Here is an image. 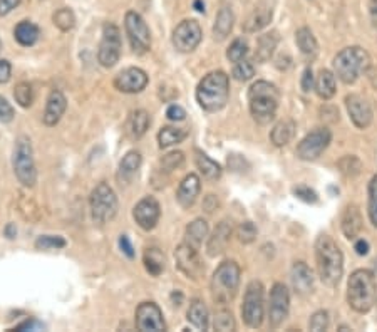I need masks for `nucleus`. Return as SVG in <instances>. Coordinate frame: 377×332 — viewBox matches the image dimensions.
Segmentation results:
<instances>
[{"instance_id":"nucleus-42","label":"nucleus","mask_w":377,"mask_h":332,"mask_svg":"<svg viewBox=\"0 0 377 332\" xmlns=\"http://www.w3.org/2000/svg\"><path fill=\"white\" fill-rule=\"evenodd\" d=\"M248 54V44L247 41L241 39V37H238V39H235L232 44H230L228 51H226V57H228L230 63H240V60H244L245 57Z\"/></svg>"},{"instance_id":"nucleus-48","label":"nucleus","mask_w":377,"mask_h":332,"mask_svg":"<svg viewBox=\"0 0 377 332\" xmlns=\"http://www.w3.org/2000/svg\"><path fill=\"white\" fill-rule=\"evenodd\" d=\"M237 236L241 243H245V245L252 243L253 240L257 239L255 223H252V221H244V223H240V227H238L237 230Z\"/></svg>"},{"instance_id":"nucleus-22","label":"nucleus","mask_w":377,"mask_h":332,"mask_svg":"<svg viewBox=\"0 0 377 332\" xmlns=\"http://www.w3.org/2000/svg\"><path fill=\"white\" fill-rule=\"evenodd\" d=\"M200 190H202V183H200L198 175L190 173L183 178L176 192V200L183 208L193 207L196 198H198Z\"/></svg>"},{"instance_id":"nucleus-3","label":"nucleus","mask_w":377,"mask_h":332,"mask_svg":"<svg viewBox=\"0 0 377 332\" xmlns=\"http://www.w3.org/2000/svg\"><path fill=\"white\" fill-rule=\"evenodd\" d=\"M377 299V282L374 272L359 269L352 272L347 282V302L356 312L365 314L374 307Z\"/></svg>"},{"instance_id":"nucleus-32","label":"nucleus","mask_w":377,"mask_h":332,"mask_svg":"<svg viewBox=\"0 0 377 332\" xmlns=\"http://www.w3.org/2000/svg\"><path fill=\"white\" fill-rule=\"evenodd\" d=\"M39 36H41L39 27L30 21L19 22L14 29L15 41H17L21 45H24V47H30V45L36 44V42L39 41Z\"/></svg>"},{"instance_id":"nucleus-46","label":"nucleus","mask_w":377,"mask_h":332,"mask_svg":"<svg viewBox=\"0 0 377 332\" xmlns=\"http://www.w3.org/2000/svg\"><path fill=\"white\" fill-rule=\"evenodd\" d=\"M367 212H369V219H371V223L377 228V175H374L371 183H369Z\"/></svg>"},{"instance_id":"nucleus-52","label":"nucleus","mask_w":377,"mask_h":332,"mask_svg":"<svg viewBox=\"0 0 377 332\" xmlns=\"http://www.w3.org/2000/svg\"><path fill=\"white\" fill-rule=\"evenodd\" d=\"M166 118L169 121H183L186 118V111H184L182 106L171 104L166 109Z\"/></svg>"},{"instance_id":"nucleus-12","label":"nucleus","mask_w":377,"mask_h":332,"mask_svg":"<svg viewBox=\"0 0 377 332\" xmlns=\"http://www.w3.org/2000/svg\"><path fill=\"white\" fill-rule=\"evenodd\" d=\"M332 141V133L327 128H317L305 136L297 146V156L303 162H314L327 150Z\"/></svg>"},{"instance_id":"nucleus-63","label":"nucleus","mask_w":377,"mask_h":332,"mask_svg":"<svg viewBox=\"0 0 377 332\" xmlns=\"http://www.w3.org/2000/svg\"><path fill=\"white\" fill-rule=\"evenodd\" d=\"M338 331H351V327H347V326H342V327H338Z\"/></svg>"},{"instance_id":"nucleus-60","label":"nucleus","mask_w":377,"mask_h":332,"mask_svg":"<svg viewBox=\"0 0 377 332\" xmlns=\"http://www.w3.org/2000/svg\"><path fill=\"white\" fill-rule=\"evenodd\" d=\"M369 9H371L372 22H374V25L377 27V0H371V5H369Z\"/></svg>"},{"instance_id":"nucleus-36","label":"nucleus","mask_w":377,"mask_h":332,"mask_svg":"<svg viewBox=\"0 0 377 332\" xmlns=\"http://www.w3.org/2000/svg\"><path fill=\"white\" fill-rule=\"evenodd\" d=\"M188 129L184 128H176V126H164L161 128V131L158 133V143H160V148H169L173 144H178L182 141L186 140Z\"/></svg>"},{"instance_id":"nucleus-30","label":"nucleus","mask_w":377,"mask_h":332,"mask_svg":"<svg viewBox=\"0 0 377 332\" xmlns=\"http://www.w3.org/2000/svg\"><path fill=\"white\" fill-rule=\"evenodd\" d=\"M279 32L277 30H272V32L263 34V36L259 37V42H257V51H255V59L259 63H267L268 59L275 52L277 45H279Z\"/></svg>"},{"instance_id":"nucleus-19","label":"nucleus","mask_w":377,"mask_h":332,"mask_svg":"<svg viewBox=\"0 0 377 332\" xmlns=\"http://www.w3.org/2000/svg\"><path fill=\"white\" fill-rule=\"evenodd\" d=\"M345 108L352 123L359 129H365L372 123V108L367 101L359 94H349L345 98Z\"/></svg>"},{"instance_id":"nucleus-1","label":"nucleus","mask_w":377,"mask_h":332,"mask_svg":"<svg viewBox=\"0 0 377 332\" xmlns=\"http://www.w3.org/2000/svg\"><path fill=\"white\" fill-rule=\"evenodd\" d=\"M315 261L321 280L336 287L344 276V255L330 235H319L315 240Z\"/></svg>"},{"instance_id":"nucleus-64","label":"nucleus","mask_w":377,"mask_h":332,"mask_svg":"<svg viewBox=\"0 0 377 332\" xmlns=\"http://www.w3.org/2000/svg\"><path fill=\"white\" fill-rule=\"evenodd\" d=\"M0 49H2V42H0Z\"/></svg>"},{"instance_id":"nucleus-6","label":"nucleus","mask_w":377,"mask_h":332,"mask_svg":"<svg viewBox=\"0 0 377 332\" xmlns=\"http://www.w3.org/2000/svg\"><path fill=\"white\" fill-rule=\"evenodd\" d=\"M240 285V267L235 261H225L218 265L211 277L210 291L215 304L226 305L235 299Z\"/></svg>"},{"instance_id":"nucleus-11","label":"nucleus","mask_w":377,"mask_h":332,"mask_svg":"<svg viewBox=\"0 0 377 332\" xmlns=\"http://www.w3.org/2000/svg\"><path fill=\"white\" fill-rule=\"evenodd\" d=\"M121 30L114 24H105L103 27V39L99 44L98 59L103 67H114L121 57Z\"/></svg>"},{"instance_id":"nucleus-15","label":"nucleus","mask_w":377,"mask_h":332,"mask_svg":"<svg viewBox=\"0 0 377 332\" xmlns=\"http://www.w3.org/2000/svg\"><path fill=\"white\" fill-rule=\"evenodd\" d=\"M175 261L178 269L182 270L188 278L198 280V278L205 274V265H203L202 258H200L198 249L188 245V243H182V245L176 247Z\"/></svg>"},{"instance_id":"nucleus-38","label":"nucleus","mask_w":377,"mask_h":332,"mask_svg":"<svg viewBox=\"0 0 377 332\" xmlns=\"http://www.w3.org/2000/svg\"><path fill=\"white\" fill-rule=\"evenodd\" d=\"M144 267L153 277L161 276V272L164 270V255L161 254L158 249H148L144 252Z\"/></svg>"},{"instance_id":"nucleus-18","label":"nucleus","mask_w":377,"mask_h":332,"mask_svg":"<svg viewBox=\"0 0 377 332\" xmlns=\"http://www.w3.org/2000/svg\"><path fill=\"white\" fill-rule=\"evenodd\" d=\"M148 74L140 67H128L114 78V87L121 93L136 94L148 86Z\"/></svg>"},{"instance_id":"nucleus-13","label":"nucleus","mask_w":377,"mask_h":332,"mask_svg":"<svg viewBox=\"0 0 377 332\" xmlns=\"http://www.w3.org/2000/svg\"><path fill=\"white\" fill-rule=\"evenodd\" d=\"M202 39L203 30L193 19H186V21L180 22L173 30V45H175L176 51L184 52V54L193 52Z\"/></svg>"},{"instance_id":"nucleus-47","label":"nucleus","mask_w":377,"mask_h":332,"mask_svg":"<svg viewBox=\"0 0 377 332\" xmlns=\"http://www.w3.org/2000/svg\"><path fill=\"white\" fill-rule=\"evenodd\" d=\"M65 247V240L63 236L57 235H41L36 240V249L37 250H52V249H63Z\"/></svg>"},{"instance_id":"nucleus-50","label":"nucleus","mask_w":377,"mask_h":332,"mask_svg":"<svg viewBox=\"0 0 377 332\" xmlns=\"http://www.w3.org/2000/svg\"><path fill=\"white\" fill-rule=\"evenodd\" d=\"M294 195L299 198V200L305 201V203H317V200H319L317 193H315L314 190L310 188V186H307V185L295 186Z\"/></svg>"},{"instance_id":"nucleus-54","label":"nucleus","mask_w":377,"mask_h":332,"mask_svg":"<svg viewBox=\"0 0 377 332\" xmlns=\"http://www.w3.org/2000/svg\"><path fill=\"white\" fill-rule=\"evenodd\" d=\"M12 76V66L7 59H0V84H7Z\"/></svg>"},{"instance_id":"nucleus-16","label":"nucleus","mask_w":377,"mask_h":332,"mask_svg":"<svg viewBox=\"0 0 377 332\" xmlns=\"http://www.w3.org/2000/svg\"><path fill=\"white\" fill-rule=\"evenodd\" d=\"M136 327L143 332H160L166 329L163 312L155 302H143L136 309Z\"/></svg>"},{"instance_id":"nucleus-31","label":"nucleus","mask_w":377,"mask_h":332,"mask_svg":"<svg viewBox=\"0 0 377 332\" xmlns=\"http://www.w3.org/2000/svg\"><path fill=\"white\" fill-rule=\"evenodd\" d=\"M208 309L202 299H193L188 309V322L198 331L208 329Z\"/></svg>"},{"instance_id":"nucleus-53","label":"nucleus","mask_w":377,"mask_h":332,"mask_svg":"<svg viewBox=\"0 0 377 332\" xmlns=\"http://www.w3.org/2000/svg\"><path fill=\"white\" fill-rule=\"evenodd\" d=\"M300 86H302L303 93H310L314 89L315 82H314V72L310 67H307L302 74V81H300Z\"/></svg>"},{"instance_id":"nucleus-4","label":"nucleus","mask_w":377,"mask_h":332,"mask_svg":"<svg viewBox=\"0 0 377 332\" xmlns=\"http://www.w3.org/2000/svg\"><path fill=\"white\" fill-rule=\"evenodd\" d=\"M280 93L275 84L268 81H257L248 91L250 113L261 124L268 123L275 118L279 109Z\"/></svg>"},{"instance_id":"nucleus-34","label":"nucleus","mask_w":377,"mask_h":332,"mask_svg":"<svg viewBox=\"0 0 377 332\" xmlns=\"http://www.w3.org/2000/svg\"><path fill=\"white\" fill-rule=\"evenodd\" d=\"M336 76L329 69H322L319 72L317 81H315V93H317V96L327 101V99H332L336 96Z\"/></svg>"},{"instance_id":"nucleus-14","label":"nucleus","mask_w":377,"mask_h":332,"mask_svg":"<svg viewBox=\"0 0 377 332\" xmlns=\"http://www.w3.org/2000/svg\"><path fill=\"white\" fill-rule=\"evenodd\" d=\"M290 311V294L283 284H273L270 291V300H268V324L272 329H277L287 319Z\"/></svg>"},{"instance_id":"nucleus-25","label":"nucleus","mask_w":377,"mask_h":332,"mask_svg":"<svg viewBox=\"0 0 377 332\" xmlns=\"http://www.w3.org/2000/svg\"><path fill=\"white\" fill-rule=\"evenodd\" d=\"M149 124H151V118H149V114L144 109L133 111L128 121H126V135L134 141L143 138L146 131H148Z\"/></svg>"},{"instance_id":"nucleus-33","label":"nucleus","mask_w":377,"mask_h":332,"mask_svg":"<svg viewBox=\"0 0 377 332\" xmlns=\"http://www.w3.org/2000/svg\"><path fill=\"white\" fill-rule=\"evenodd\" d=\"M208 223L203 219H196L191 221L186 227V232H184V243L195 247V249H200V245L203 243V240L208 236Z\"/></svg>"},{"instance_id":"nucleus-21","label":"nucleus","mask_w":377,"mask_h":332,"mask_svg":"<svg viewBox=\"0 0 377 332\" xmlns=\"http://www.w3.org/2000/svg\"><path fill=\"white\" fill-rule=\"evenodd\" d=\"M290 280L294 291L299 296H307V294L312 292L314 289V272L305 262H295L292 267L290 272Z\"/></svg>"},{"instance_id":"nucleus-27","label":"nucleus","mask_w":377,"mask_h":332,"mask_svg":"<svg viewBox=\"0 0 377 332\" xmlns=\"http://www.w3.org/2000/svg\"><path fill=\"white\" fill-rule=\"evenodd\" d=\"M235 25V14L230 7H222L218 10L217 19L213 25V37L215 41H225L232 34Z\"/></svg>"},{"instance_id":"nucleus-24","label":"nucleus","mask_w":377,"mask_h":332,"mask_svg":"<svg viewBox=\"0 0 377 332\" xmlns=\"http://www.w3.org/2000/svg\"><path fill=\"white\" fill-rule=\"evenodd\" d=\"M273 17V7L268 2H261L253 9V12L248 15L247 21L244 22V30L248 34H255L259 30L265 29L270 24Z\"/></svg>"},{"instance_id":"nucleus-5","label":"nucleus","mask_w":377,"mask_h":332,"mask_svg":"<svg viewBox=\"0 0 377 332\" xmlns=\"http://www.w3.org/2000/svg\"><path fill=\"white\" fill-rule=\"evenodd\" d=\"M369 67H371V56L359 45L342 49L334 57V71L344 84H354L363 72L369 71Z\"/></svg>"},{"instance_id":"nucleus-8","label":"nucleus","mask_w":377,"mask_h":332,"mask_svg":"<svg viewBox=\"0 0 377 332\" xmlns=\"http://www.w3.org/2000/svg\"><path fill=\"white\" fill-rule=\"evenodd\" d=\"M89 207L92 220L99 225H105L116 217L118 197L107 183H99L91 192Z\"/></svg>"},{"instance_id":"nucleus-59","label":"nucleus","mask_w":377,"mask_h":332,"mask_svg":"<svg viewBox=\"0 0 377 332\" xmlns=\"http://www.w3.org/2000/svg\"><path fill=\"white\" fill-rule=\"evenodd\" d=\"M354 250H356L359 255H367V252H369V243L365 242L364 239H359L356 243H354Z\"/></svg>"},{"instance_id":"nucleus-41","label":"nucleus","mask_w":377,"mask_h":332,"mask_svg":"<svg viewBox=\"0 0 377 332\" xmlns=\"http://www.w3.org/2000/svg\"><path fill=\"white\" fill-rule=\"evenodd\" d=\"M14 98L22 108H30L34 102V89L29 82H19L14 89Z\"/></svg>"},{"instance_id":"nucleus-37","label":"nucleus","mask_w":377,"mask_h":332,"mask_svg":"<svg viewBox=\"0 0 377 332\" xmlns=\"http://www.w3.org/2000/svg\"><path fill=\"white\" fill-rule=\"evenodd\" d=\"M295 42H297V47L300 49L303 56L314 57L319 51L317 39H315L314 32L309 27H300L295 32Z\"/></svg>"},{"instance_id":"nucleus-61","label":"nucleus","mask_w":377,"mask_h":332,"mask_svg":"<svg viewBox=\"0 0 377 332\" xmlns=\"http://www.w3.org/2000/svg\"><path fill=\"white\" fill-rule=\"evenodd\" d=\"M15 235H17V228H15L12 223H9L6 227V236H7V239H14Z\"/></svg>"},{"instance_id":"nucleus-35","label":"nucleus","mask_w":377,"mask_h":332,"mask_svg":"<svg viewBox=\"0 0 377 332\" xmlns=\"http://www.w3.org/2000/svg\"><path fill=\"white\" fill-rule=\"evenodd\" d=\"M295 135V123L292 120H283L273 126L270 133V141L275 146H286Z\"/></svg>"},{"instance_id":"nucleus-17","label":"nucleus","mask_w":377,"mask_h":332,"mask_svg":"<svg viewBox=\"0 0 377 332\" xmlns=\"http://www.w3.org/2000/svg\"><path fill=\"white\" fill-rule=\"evenodd\" d=\"M133 217L143 230H153L161 217V207L160 203H158L156 198L144 197L143 200L138 201L136 207L133 210Z\"/></svg>"},{"instance_id":"nucleus-43","label":"nucleus","mask_w":377,"mask_h":332,"mask_svg":"<svg viewBox=\"0 0 377 332\" xmlns=\"http://www.w3.org/2000/svg\"><path fill=\"white\" fill-rule=\"evenodd\" d=\"M232 76L233 79H237V81L247 82L253 78V76H255V66H253V63H250V60L247 59L240 60V63H235Z\"/></svg>"},{"instance_id":"nucleus-29","label":"nucleus","mask_w":377,"mask_h":332,"mask_svg":"<svg viewBox=\"0 0 377 332\" xmlns=\"http://www.w3.org/2000/svg\"><path fill=\"white\" fill-rule=\"evenodd\" d=\"M195 163L196 168L200 170V173L203 175V178H206V180L210 181H217L220 180L222 177V166L218 165L215 159H211L206 153L195 150Z\"/></svg>"},{"instance_id":"nucleus-40","label":"nucleus","mask_w":377,"mask_h":332,"mask_svg":"<svg viewBox=\"0 0 377 332\" xmlns=\"http://www.w3.org/2000/svg\"><path fill=\"white\" fill-rule=\"evenodd\" d=\"M52 21H54V25H56L57 29H61L63 32H69V30L74 29L76 15L71 9L63 7V9H59L56 14L52 15Z\"/></svg>"},{"instance_id":"nucleus-20","label":"nucleus","mask_w":377,"mask_h":332,"mask_svg":"<svg viewBox=\"0 0 377 332\" xmlns=\"http://www.w3.org/2000/svg\"><path fill=\"white\" fill-rule=\"evenodd\" d=\"M232 223L226 220L220 221V223L217 225V228L213 230V234L208 236V242H206V254H208L210 257H218V255H222L223 252L226 250V247H228L230 240H232Z\"/></svg>"},{"instance_id":"nucleus-57","label":"nucleus","mask_w":377,"mask_h":332,"mask_svg":"<svg viewBox=\"0 0 377 332\" xmlns=\"http://www.w3.org/2000/svg\"><path fill=\"white\" fill-rule=\"evenodd\" d=\"M42 329V324L37 322V320H25V322L19 324V326L14 327V331H37Z\"/></svg>"},{"instance_id":"nucleus-49","label":"nucleus","mask_w":377,"mask_h":332,"mask_svg":"<svg viewBox=\"0 0 377 332\" xmlns=\"http://www.w3.org/2000/svg\"><path fill=\"white\" fill-rule=\"evenodd\" d=\"M329 324H330L329 312H327V311H317L309 320V329L315 331V332L327 331Z\"/></svg>"},{"instance_id":"nucleus-9","label":"nucleus","mask_w":377,"mask_h":332,"mask_svg":"<svg viewBox=\"0 0 377 332\" xmlns=\"http://www.w3.org/2000/svg\"><path fill=\"white\" fill-rule=\"evenodd\" d=\"M241 318L244 322L252 329L261 326L265 318V289L260 280H252L247 285L241 305Z\"/></svg>"},{"instance_id":"nucleus-23","label":"nucleus","mask_w":377,"mask_h":332,"mask_svg":"<svg viewBox=\"0 0 377 332\" xmlns=\"http://www.w3.org/2000/svg\"><path fill=\"white\" fill-rule=\"evenodd\" d=\"M65 109H67V99L61 91L54 89L49 94L47 102H45V111H44V124L45 126H56L61 121V118L64 116Z\"/></svg>"},{"instance_id":"nucleus-56","label":"nucleus","mask_w":377,"mask_h":332,"mask_svg":"<svg viewBox=\"0 0 377 332\" xmlns=\"http://www.w3.org/2000/svg\"><path fill=\"white\" fill-rule=\"evenodd\" d=\"M21 0H0V15L10 14L15 7H19Z\"/></svg>"},{"instance_id":"nucleus-62","label":"nucleus","mask_w":377,"mask_h":332,"mask_svg":"<svg viewBox=\"0 0 377 332\" xmlns=\"http://www.w3.org/2000/svg\"><path fill=\"white\" fill-rule=\"evenodd\" d=\"M193 7L195 10H198V12H205V3H203V0H195Z\"/></svg>"},{"instance_id":"nucleus-7","label":"nucleus","mask_w":377,"mask_h":332,"mask_svg":"<svg viewBox=\"0 0 377 332\" xmlns=\"http://www.w3.org/2000/svg\"><path fill=\"white\" fill-rule=\"evenodd\" d=\"M12 166L15 171V177L22 185L27 188H32L37 181V170L36 162H34V150L32 143L27 136H19L15 141L14 156H12Z\"/></svg>"},{"instance_id":"nucleus-26","label":"nucleus","mask_w":377,"mask_h":332,"mask_svg":"<svg viewBox=\"0 0 377 332\" xmlns=\"http://www.w3.org/2000/svg\"><path fill=\"white\" fill-rule=\"evenodd\" d=\"M341 227L344 235L347 236L349 240H354L360 234V230H363V215H360V210L357 208L356 205H349V207L344 210Z\"/></svg>"},{"instance_id":"nucleus-58","label":"nucleus","mask_w":377,"mask_h":332,"mask_svg":"<svg viewBox=\"0 0 377 332\" xmlns=\"http://www.w3.org/2000/svg\"><path fill=\"white\" fill-rule=\"evenodd\" d=\"M203 208H205L206 213H213L218 208V198L215 195H208L203 201Z\"/></svg>"},{"instance_id":"nucleus-55","label":"nucleus","mask_w":377,"mask_h":332,"mask_svg":"<svg viewBox=\"0 0 377 332\" xmlns=\"http://www.w3.org/2000/svg\"><path fill=\"white\" fill-rule=\"evenodd\" d=\"M119 247H121L122 254H125L126 257H128V258H134L133 243H131V240L128 239V235H121V236H119Z\"/></svg>"},{"instance_id":"nucleus-28","label":"nucleus","mask_w":377,"mask_h":332,"mask_svg":"<svg viewBox=\"0 0 377 332\" xmlns=\"http://www.w3.org/2000/svg\"><path fill=\"white\" fill-rule=\"evenodd\" d=\"M141 163H143V158H141L140 151H128L125 155V158L119 163L118 170V180L121 183L131 181V178L138 173V170L141 168Z\"/></svg>"},{"instance_id":"nucleus-45","label":"nucleus","mask_w":377,"mask_h":332,"mask_svg":"<svg viewBox=\"0 0 377 332\" xmlns=\"http://www.w3.org/2000/svg\"><path fill=\"white\" fill-rule=\"evenodd\" d=\"M338 168H341V171L345 177H357L360 173L363 163H360V159L357 156H344L338 162Z\"/></svg>"},{"instance_id":"nucleus-10","label":"nucleus","mask_w":377,"mask_h":332,"mask_svg":"<svg viewBox=\"0 0 377 332\" xmlns=\"http://www.w3.org/2000/svg\"><path fill=\"white\" fill-rule=\"evenodd\" d=\"M125 29L131 42V47L138 54H144L151 49V32H149L148 24L140 14L129 10L125 17Z\"/></svg>"},{"instance_id":"nucleus-51","label":"nucleus","mask_w":377,"mask_h":332,"mask_svg":"<svg viewBox=\"0 0 377 332\" xmlns=\"http://www.w3.org/2000/svg\"><path fill=\"white\" fill-rule=\"evenodd\" d=\"M14 120V108L6 98L0 96V121L2 123H10Z\"/></svg>"},{"instance_id":"nucleus-44","label":"nucleus","mask_w":377,"mask_h":332,"mask_svg":"<svg viewBox=\"0 0 377 332\" xmlns=\"http://www.w3.org/2000/svg\"><path fill=\"white\" fill-rule=\"evenodd\" d=\"M213 326H215V329H217V331L230 332V331H235L237 324H235L232 312L226 311V309H223V311H218L217 316H215Z\"/></svg>"},{"instance_id":"nucleus-39","label":"nucleus","mask_w":377,"mask_h":332,"mask_svg":"<svg viewBox=\"0 0 377 332\" xmlns=\"http://www.w3.org/2000/svg\"><path fill=\"white\" fill-rule=\"evenodd\" d=\"M184 163V155L182 151H171L168 153V155H164L163 158L160 159V163H158V173H171V171L178 170V168H182Z\"/></svg>"},{"instance_id":"nucleus-2","label":"nucleus","mask_w":377,"mask_h":332,"mask_svg":"<svg viewBox=\"0 0 377 332\" xmlns=\"http://www.w3.org/2000/svg\"><path fill=\"white\" fill-rule=\"evenodd\" d=\"M230 98V78L223 71L206 74L196 87V101L208 113H217L226 106Z\"/></svg>"}]
</instances>
